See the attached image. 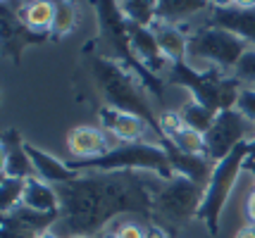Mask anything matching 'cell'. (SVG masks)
<instances>
[{
  "instance_id": "cell-18",
  "label": "cell",
  "mask_w": 255,
  "mask_h": 238,
  "mask_svg": "<svg viewBox=\"0 0 255 238\" xmlns=\"http://www.w3.org/2000/svg\"><path fill=\"white\" fill-rule=\"evenodd\" d=\"M22 22L33 34L53 31V24H55V2H48V0L26 2V7L22 10Z\"/></svg>"
},
{
  "instance_id": "cell-16",
  "label": "cell",
  "mask_w": 255,
  "mask_h": 238,
  "mask_svg": "<svg viewBox=\"0 0 255 238\" xmlns=\"http://www.w3.org/2000/svg\"><path fill=\"white\" fill-rule=\"evenodd\" d=\"M2 176L7 179H22V181H29L36 176V169L31 164V158L26 153V146L22 143H5L2 148Z\"/></svg>"
},
{
  "instance_id": "cell-13",
  "label": "cell",
  "mask_w": 255,
  "mask_h": 238,
  "mask_svg": "<svg viewBox=\"0 0 255 238\" xmlns=\"http://www.w3.org/2000/svg\"><path fill=\"white\" fill-rule=\"evenodd\" d=\"M150 31L155 36L160 50L165 53V57L174 65H184L186 57H189V34L177 26V24L162 22V19H155V24L150 26Z\"/></svg>"
},
{
  "instance_id": "cell-12",
  "label": "cell",
  "mask_w": 255,
  "mask_h": 238,
  "mask_svg": "<svg viewBox=\"0 0 255 238\" xmlns=\"http://www.w3.org/2000/svg\"><path fill=\"white\" fill-rule=\"evenodd\" d=\"M24 146H26V153H29V158H31L36 176L43 179L45 183H50V186H55L57 188V186H65V183L77 181L79 176H81V171H77L72 164L60 162L57 158L48 155V153L41 150V148H33V146H29V143H24Z\"/></svg>"
},
{
  "instance_id": "cell-1",
  "label": "cell",
  "mask_w": 255,
  "mask_h": 238,
  "mask_svg": "<svg viewBox=\"0 0 255 238\" xmlns=\"http://www.w3.org/2000/svg\"><path fill=\"white\" fill-rule=\"evenodd\" d=\"M162 181L150 171H81L77 181L57 186L60 222L55 227L67 229V236H91V231H105L120 215H148Z\"/></svg>"
},
{
  "instance_id": "cell-10",
  "label": "cell",
  "mask_w": 255,
  "mask_h": 238,
  "mask_svg": "<svg viewBox=\"0 0 255 238\" xmlns=\"http://www.w3.org/2000/svg\"><path fill=\"white\" fill-rule=\"evenodd\" d=\"M100 124L120 143H143V136L148 134V122L143 117L131 112H120L108 105L100 110Z\"/></svg>"
},
{
  "instance_id": "cell-29",
  "label": "cell",
  "mask_w": 255,
  "mask_h": 238,
  "mask_svg": "<svg viewBox=\"0 0 255 238\" xmlns=\"http://www.w3.org/2000/svg\"><path fill=\"white\" fill-rule=\"evenodd\" d=\"M253 162H255V141L251 143V158H248V162H246V164H253Z\"/></svg>"
},
{
  "instance_id": "cell-8",
  "label": "cell",
  "mask_w": 255,
  "mask_h": 238,
  "mask_svg": "<svg viewBox=\"0 0 255 238\" xmlns=\"http://www.w3.org/2000/svg\"><path fill=\"white\" fill-rule=\"evenodd\" d=\"M117 146H124V143H120L115 136H110L103 126L81 124L67 131V153L74 158V162L103 158L105 153H110L112 148Z\"/></svg>"
},
{
  "instance_id": "cell-24",
  "label": "cell",
  "mask_w": 255,
  "mask_h": 238,
  "mask_svg": "<svg viewBox=\"0 0 255 238\" xmlns=\"http://www.w3.org/2000/svg\"><path fill=\"white\" fill-rule=\"evenodd\" d=\"M112 227H115L120 238H148V231L133 219H122V222H117Z\"/></svg>"
},
{
  "instance_id": "cell-15",
  "label": "cell",
  "mask_w": 255,
  "mask_h": 238,
  "mask_svg": "<svg viewBox=\"0 0 255 238\" xmlns=\"http://www.w3.org/2000/svg\"><path fill=\"white\" fill-rule=\"evenodd\" d=\"M210 5L208 2H196V0H165L157 2V19L169 24H189L198 19L200 14H208Z\"/></svg>"
},
{
  "instance_id": "cell-2",
  "label": "cell",
  "mask_w": 255,
  "mask_h": 238,
  "mask_svg": "<svg viewBox=\"0 0 255 238\" xmlns=\"http://www.w3.org/2000/svg\"><path fill=\"white\" fill-rule=\"evenodd\" d=\"M251 50L241 36L215 24H198L189 34V57L186 67L198 74H224L232 77L241 57Z\"/></svg>"
},
{
  "instance_id": "cell-23",
  "label": "cell",
  "mask_w": 255,
  "mask_h": 238,
  "mask_svg": "<svg viewBox=\"0 0 255 238\" xmlns=\"http://www.w3.org/2000/svg\"><path fill=\"white\" fill-rule=\"evenodd\" d=\"M236 110L244 114L246 119L255 126V88H248L244 86L241 93H239V100H236Z\"/></svg>"
},
{
  "instance_id": "cell-5",
  "label": "cell",
  "mask_w": 255,
  "mask_h": 238,
  "mask_svg": "<svg viewBox=\"0 0 255 238\" xmlns=\"http://www.w3.org/2000/svg\"><path fill=\"white\" fill-rule=\"evenodd\" d=\"M251 158V146L236 148L229 158H224L222 162L215 164L212 176L208 186H205V195H203V205H200L198 219L205 224L210 236H217L220 224L224 219V210L232 200L239 176L246 171V162Z\"/></svg>"
},
{
  "instance_id": "cell-25",
  "label": "cell",
  "mask_w": 255,
  "mask_h": 238,
  "mask_svg": "<svg viewBox=\"0 0 255 238\" xmlns=\"http://www.w3.org/2000/svg\"><path fill=\"white\" fill-rule=\"evenodd\" d=\"M244 224H253L255 227V188L244 200Z\"/></svg>"
},
{
  "instance_id": "cell-7",
  "label": "cell",
  "mask_w": 255,
  "mask_h": 238,
  "mask_svg": "<svg viewBox=\"0 0 255 238\" xmlns=\"http://www.w3.org/2000/svg\"><path fill=\"white\" fill-rule=\"evenodd\" d=\"M255 141V126L246 119L244 114L234 110H224L217 112L212 129L205 134V143H208V158L217 164L224 158H229L236 148L251 146Z\"/></svg>"
},
{
  "instance_id": "cell-21",
  "label": "cell",
  "mask_w": 255,
  "mask_h": 238,
  "mask_svg": "<svg viewBox=\"0 0 255 238\" xmlns=\"http://www.w3.org/2000/svg\"><path fill=\"white\" fill-rule=\"evenodd\" d=\"M79 24V5L74 2H55V24L53 31L57 36H65L74 31Z\"/></svg>"
},
{
  "instance_id": "cell-22",
  "label": "cell",
  "mask_w": 255,
  "mask_h": 238,
  "mask_svg": "<svg viewBox=\"0 0 255 238\" xmlns=\"http://www.w3.org/2000/svg\"><path fill=\"white\" fill-rule=\"evenodd\" d=\"M232 77L239 81L241 86L255 88V48H251V50L241 57V62L236 65V69H234Z\"/></svg>"
},
{
  "instance_id": "cell-26",
  "label": "cell",
  "mask_w": 255,
  "mask_h": 238,
  "mask_svg": "<svg viewBox=\"0 0 255 238\" xmlns=\"http://www.w3.org/2000/svg\"><path fill=\"white\" fill-rule=\"evenodd\" d=\"M234 238H255V227L253 224H241V227L236 229Z\"/></svg>"
},
{
  "instance_id": "cell-17",
  "label": "cell",
  "mask_w": 255,
  "mask_h": 238,
  "mask_svg": "<svg viewBox=\"0 0 255 238\" xmlns=\"http://www.w3.org/2000/svg\"><path fill=\"white\" fill-rule=\"evenodd\" d=\"M179 117H181V122L189 126V129H193V131H198V134H208L212 129V124H215V117H217V112H212L210 107H205L203 102H198L193 95H189L186 100L181 102L177 107Z\"/></svg>"
},
{
  "instance_id": "cell-9",
  "label": "cell",
  "mask_w": 255,
  "mask_h": 238,
  "mask_svg": "<svg viewBox=\"0 0 255 238\" xmlns=\"http://www.w3.org/2000/svg\"><path fill=\"white\" fill-rule=\"evenodd\" d=\"M208 24L222 26L241 36L251 48H255V5H212L208 12Z\"/></svg>"
},
{
  "instance_id": "cell-28",
  "label": "cell",
  "mask_w": 255,
  "mask_h": 238,
  "mask_svg": "<svg viewBox=\"0 0 255 238\" xmlns=\"http://www.w3.org/2000/svg\"><path fill=\"white\" fill-rule=\"evenodd\" d=\"M98 238H120V236H117L115 227H108L105 231H100V236H98Z\"/></svg>"
},
{
  "instance_id": "cell-14",
  "label": "cell",
  "mask_w": 255,
  "mask_h": 238,
  "mask_svg": "<svg viewBox=\"0 0 255 238\" xmlns=\"http://www.w3.org/2000/svg\"><path fill=\"white\" fill-rule=\"evenodd\" d=\"M22 207L38 212V215H55L60 217V193L55 186L45 183L43 179L33 176L24 186V200Z\"/></svg>"
},
{
  "instance_id": "cell-27",
  "label": "cell",
  "mask_w": 255,
  "mask_h": 238,
  "mask_svg": "<svg viewBox=\"0 0 255 238\" xmlns=\"http://www.w3.org/2000/svg\"><path fill=\"white\" fill-rule=\"evenodd\" d=\"M38 238H62V236H60V231L53 227V229H48V231H43V234H38Z\"/></svg>"
},
{
  "instance_id": "cell-11",
  "label": "cell",
  "mask_w": 255,
  "mask_h": 238,
  "mask_svg": "<svg viewBox=\"0 0 255 238\" xmlns=\"http://www.w3.org/2000/svg\"><path fill=\"white\" fill-rule=\"evenodd\" d=\"M129 31V46H131L133 55L143 62V67H148L153 74H162L165 69L172 72V62L165 57V53L160 50L155 36L148 26H136V24H127Z\"/></svg>"
},
{
  "instance_id": "cell-19",
  "label": "cell",
  "mask_w": 255,
  "mask_h": 238,
  "mask_svg": "<svg viewBox=\"0 0 255 238\" xmlns=\"http://www.w3.org/2000/svg\"><path fill=\"white\" fill-rule=\"evenodd\" d=\"M165 141L172 148H177L179 153L184 155H196V158H208V143H205V136L189 129L186 124H181L177 131H172L169 136H165Z\"/></svg>"
},
{
  "instance_id": "cell-6",
  "label": "cell",
  "mask_w": 255,
  "mask_h": 238,
  "mask_svg": "<svg viewBox=\"0 0 255 238\" xmlns=\"http://www.w3.org/2000/svg\"><path fill=\"white\" fill-rule=\"evenodd\" d=\"M205 188L193 183L186 176L174 174L169 181H162L153 195V212L172 227H184L198 219Z\"/></svg>"
},
{
  "instance_id": "cell-4",
  "label": "cell",
  "mask_w": 255,
  "mask_h": 238,
  "mask_svg": "<svg viewBox=\"0 0 255 238\" xmlns=\"http://www.w3.org/2000/svg\"><path fill=\"white\" fill-rule=\"evenodd\" d=\"M77 171H150L169 181L174 176L165 146L157 143H124L112 148L103 158L69 162Z\"/></svg>"
},
{
  "instance_id": "cell-30",
  "label": "cell",
  "mask_w": 255,
  "mask_h": 238,
  "mask_svg": "<svg viewBox=\"0 0 255 238\" xmlns=\"http://www.w3.org/2000/svg\"><path fill=\"white\" fill-rule=\"evenodd\" d=\"M65 238H93V236H89V234H69Z\"/></svg>"
},
{
  "instance_id": "cell-20",
  "label": "cell",
  "mask_w": 255,
  "mask_h": 238,
  "mask_svg": "<svg viewBox=\"0 0 255 238\" xmlns=\"http://www.w3.org/2000/svg\"><path fill=\"white\" fill-rule=\"evenodd\" d=\"M24 186H26V181H22V179H7V176H2V188H0V193H2V198H0L2 217L12 215L14 210L22 207Z\"/></svg>"
},
{
  "instance_id": "cell-31",
  "label": "cell",
  "mask_w": 255,
  "mask_h": 238,
  "mask_svg": "<svg viewBox=\"0 0 255 238\" xmlns=\"http://www.w3.org/2000/svg\"><path fill=\"white\" fill-rule=\"evenodd\" d=\"M253 164H255V162H253Z\"/></svg>"
},
{
  "instance_id": "cell-3",
  "label": "cell",
  "mask_w": 255,
  "mask_h": 238,
  "mask_svg": "<svg viewBox=\"0 0 255 238\" xmlns=\"http://www.w3.org/2000/svg\"><path fill=\"white\" fill-rule=\"evenodd\" d=\"M93 74H96V79H98V86H100V91H103V95H105L108 107H115V110H120V112H131V114L143 117L145 122L162 136L160 122H157L155 112H153V107H150V102H148V95L143 93L138 79L133 77L131 72H127V69H124L122 65H117L115 60H96Z\"/></svg>"
}]
</instances>
